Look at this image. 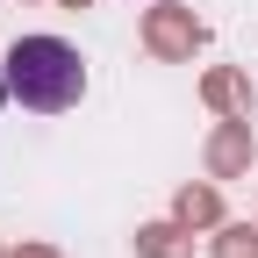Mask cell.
Here are the masks:
<instances>
[{
	"mask_svg": "<svg viewBox=\"0 0 258 258\" xmlns=\"http://www.w3.org/2000/svg\"><path fill=\"white\" fill-rule=\"evenodd\" d=\"M8 101L22 108H36V115H64V108H79V93H86V64L79 50L64 43V36H15L8 43Z\"/></svg>",
	"mask_w": 258,
	"mask_h": 258,
	"instance_id": "cell-1",
	"label": "cell"
}]
</instances>
